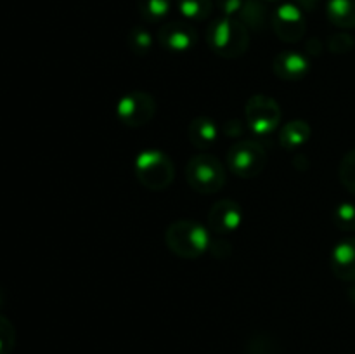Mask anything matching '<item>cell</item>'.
I'll use <instances>...</instances> for the list:
<instances>
[{
	"label": "cell",
	"instance_id": "cb8c5ba5",
	"mask_svg": "<svg viewBox=\"0 0 355 354\" xmlns=\"http://www.w3.org/2000/svg\"><path fill=\"white\" fill-rule=\"evenodd\" d=\"M217 7L220 9L222 16L225 17H238L245 0H215Z\"/></svg>",
	"mask_w": 355,
	"mask_h": 354
},
{
	"label": "cell",
	"instance_id": "2e32d148",
	"mask_svg": "<svg viewBox=\"0 0 355 354\" xmlns=\"http://www.w3.org/2000/svg\"><path fill=\"white\" fill-rule=\"evenodd\" d=\"M238 19L245 24L246 28L260 30L266 26L267 9L260 0H245L241 10L238 14Z\"/></svg>",
	"mask_w": 355,
	"mask_h": 354
},
{
	"label": "cell",
	"instance_id": "603a6c76",
	"mask_svg": "<svg viewBox=\"0 0 355 354\" xmlns=\"http://www.w3.org/2000/svg\"><path fill=\"white\" fill-rule=\"evenodd\" d=\"M328 45H329V51H333L335 54H345V52H349L350 49L354 47V40L350 35L338 33L329 37Z\"/></svg>",
	"mask_w": 355,
	"mask_h": 354
},
{
	"label": "cell",
	"instance_id": "44dd1931",
	"mask_svg": "<svg viewBox=\"0 0 355 354\" xmlns=\"http://www.w3.org/2000/svg\"><path fill=\"white\" fill-rule=\"evenodd\" d=\"M338 176L343 186H345L350 193H355V148L350 149V151L343 156L342 163H340Z\"/></svg>",
	"mask_w": 355,
	"mask_h": 354
},
{
	"label": "cell",
	"instance_id": "9c48e42d",
	"mask_svg": "<svg viewBox=\"0 0 355 354\" xmlns=\"http://www.w3.org/2000/svg\"><path fill=\"white\" fill-rule=\"evenodd\" d=\"M196 30L186 21H170V23L163 24L158 31L159 45L173 54L191 51L196 45Z\"/></svg>",
	"mask_w": 355,
	"mask_h": 354
},
{
	"label": "cell",
	"instance_id": "ac0fdd59",
	"mask_svg": "<svg viewBox=\"0 0 355 354\" xmlns=\"http://www.w3.org/2000/svg\"><path fill=\"white\" fill-rule=\"evenodd\" d=\"M172 0H137V10L142 19L149 23H158L165 19L170 12Z\"/></svg>",
	"mask_w": 355,
	"mask_h": 354
},
{
	"label": "cell",
	"instance_id": "83f0119b",
	"mask_svg": "<svg viewBox=\"0 0 355 354\" xmlns=\"http://www.w3.org/2000/svg\"><path fill=\"white\" fill-rule=\"evenodd\" d=\"M267 2H272V0H267Z\"/></svg>",
	"mask_w": 355,
	"mask_h": 354
},
{
	"label": "cell",
	"instance_id": "4316f807",
	"mask_svg": "<svg viewBox=\"0 0 355 354\" xmlns=\"http://www.w3.org/2000/svg\"><path fill=\"white\" fill-rule=\"evenodd\" d=\"M350 298H352V302L355 304V287L350 290Z\"/></svg>",
	"mask_w": 355,
	"mask_h": 354
},
{
	"label": "cell",
	"instance_id": "484cf974",
	"mask_svg": "<svg viewBox=\"0 0 355 354\" xmlns=\"http://www.w3.org/2000/svg\"><path fill=\"white\" fill-rule=\"evenodd\" d=\"M3 302H6V294H3V290L0 288V307L3 305Z\"/></svg>",
	"mask_w": 355,
	"mask_h": 354
},
{
	"label": "cell",
	"instance_id": "ba28073f",
	"mask_svg": "<svg viewBox=\"0 0 355 354\" xmlns=\"http://www.w3.org/2000/svg\"><path fill=\"white\" fill-rule=\"evenodd\" d=\"M272 28L283 42L297 44L307 30L304 10L297 3H281L272 16Z\"/></svg>",
	"mask_w": 355,
	"mask_h": 354
},
{
	"label": "cell",
	"instance_id": "7a4b0ae2",
	"mask_svg": "<svg viewBox=\"0 0 355 354\" xmlns=\"http://www.w3.org/2000/svg\"><path fill=\"white\" fill-rule=\"evenodd\" d=\"M207 40L211 51L225 59H236L250 45L248 28L238 17H218L208 26Z\"/></svg>",
	"mask_w": 355,
	"mask_h": 354
},
{
	"label": "cell",
	"instance_id": "277c9868",
	"mask_svg": "<svg viewBox=\"0 0 355 354\" xmlns=\"http://www.w3.org/2000/svg\"><path fill=\"white\" fill-rule=\"evenodd\" d=\"M186 177L194 191L203 194H214L227 183L224 165L208 153H198L187 162Z\"/></svg>",
	"mask_w": 355,
	"mask_h": 354
},
{
	"label": "cell",
	"instance_id": "9a60e30c",
	"mask_svg": "<svg viewBox=\"0 0 355 354\" xmlns=\"http://www.w3.org/2000/svg\"><path fill=\"white\" fill-rule=\"evenodd\" d=\"M328 19L338 28H355V0H328Z\"/></svg>",
	"mask_w": 355,
	"mask_h": 354
},
{
	"label": "cell",
	"instance_id": "7c38bea8",
	"mask_svg": "<svg viewBox=\"0 0 355 354\" xmlns=\"http://www.w3.org/2000/svg\"><path fill=\"white\" fill-rule=\"evenodd\" d=\"M331 271L338 280L355 281V238H345L331 252Z\"/></svg>",
	"mask_w": 355,
	"mask_h": 354
},
{
	"label": "cell",
	"instance_id": "6da1fadb",
	"mask_svg": "<svg viewBox=\"0 0 355 354\" xmlns=\"http://www.w3.org/2000/svg\"><path fill=\"white\" fill-rule=\"evenodd\" d=\"M166 246L182 259H198L211 245L210 231L191 219H179L166 228Z\"/></svg>",
	"mask_w": 355,
	"mask_h": 354
},
{
	"label": "cell",
	"instance_id": "4fadbf2b",
	"mask_svg": "<svg viewBox=\"0 0 355 354\" xmlns=\"http://www.w3.org/2000/svg\"><path fill=\"white\" fill-rule=\"evenodd\" d=\"M189 139L198 149H208L218 139V125L208 117H198L189 124Z\"/></svg>",
	"mask_w": 355,
	"mask_h": 354
},
{
	"label": "cell",
	"instance_id": "7402d4cb",
	"mask_svg": "<svg viewBox=\"0 0 355 354\" xmlns=\"http://www.w3.org/2000/svg\"><path fill=\"white\" fill-rule=\"evenodd\" d=\"M16 346V328L12 323L0 314V354H10Z\"/></svg>",
	"mask_w": 355,
	"mask_h": 354
},
{
	"label": "cell",
	"instance_id": "e0dca14e",
	"mask_svg": "<svg viewBox=\"0 0 355 354\" xmlns=\"http://www.w3.org/2000/svg\"><path fill=\"white\" fill-rule=\"evenodd\" d=\"M177 7L186 19L203 21L210 17L214 0H177Z\"/></svg>",
	"mask_w": 355,
	"mask_h": 354
},
{
	"label": "cell",
	"instance_id": "3957f363",
	"mask_svg": "<svg viewBox=\"0 0 355 354\" xmlns=\"http://www.w3.org/2000/svg\"><path fill=\"white\" fill-rule=\"evenodd\" d=\"M135 177L151 191H163L173 183L175 167L166 153L159 149H144L135 158Z\"/></svg>",
	"mask_w": 355,
	"mask_h": 354
},
{
	"label": "cell",
	"instance_id": "8fae6325",
	"mask_svg": "<svg viewBox=\"0 0 355 354\" xmlns=\"http://www.w3.org/2000/svg\"><path fill=\"white\" fill-rule=\"evenodd\" d=\"M272 68L274 73H276L281 80L298 82V80H302L309 73L311 62H309L307 56L302 54V52L283 51L274 58Z\"/></svg>",
	"mask_w": 355,
	"mask_h": 354
},
{
	"label": "cell",
	"instance_id": "52a82bcc",
	"mask_svg": "<svg viewBox=\"0 0 355 354\" xmlns=\"http://www.w3.org/2000/svg\"><path fill=\"white\" fill-rule=\"evenodd\" d=\"M155 97L144 90H134V92L125 94L116 104L118 120L130 128H137L149 124L155 118Z\"/></svg>",
	"mask_w": 355,
	"mask_h": 354
},
{
	"label": "cell",
	"instance_id": "5bb4252c",
	"mask_svg": "<svg viewBox=\"0 0 355 354\" xmlns=\"http://www.w3.org/2000/svg\"><path fill=\"white\" fill-rule=\"evenodd\" d=\"M311 125L305 120H291L281 128L279 144L288 151L300 149L311 139Z\"/></svg>",
	"mask_w": 355,
	"mask_h": 354
},
{
	"label": "cell",
	"instance_id": "d6986e66",
	"mask_svg": "<svg viewBox=\"0 0 355 354\" xmlns=\"http://www.w3.org/2000/svg\"><path fill=\"white\" fill-rule=\"evenodd\" d=\"M128 47H130V51L134 52V54H148L153 47L151 33L142 26L132 28V31L128 33Z\"/></svg>",
	"mask_w": 355,
	"mask_h": 354
},
{
	"label": "cell",
	"instance_id": "5b68a950",
	"mask_svg": "<svg viewBox=\"0 0 355 354\" xmlns=\"http://www.w3.org/2000/svg\"><path fill=\"white\" fill-rule=\"evenodd\" d=\"M246 127L257 137H269L276 132L281 121V108L276 99L266 94L250 97L245 110Z\"/></svg>",
	"mask_w": 355,
	"mask_h": 354
},
{
	"label": "cell",
	"instance_id": "d4e9b609",
	"mask_svg": "<svg viewBox=\"0 0 355 354\" xmlns=\"http://www.w3.org/2000/svg\"><path fill=\"white\" fill-rule=\"evenodd\" d=\"M243 132H245V125H243L241 120H229L224 125V134L229 135V137H239Z\"/></svg>",
	"mask_w": 355,
	"mask_h": 354
},
{
	"label": "cell",
	"instance_id": "ffe728a7",
	"mask_svg": "<svg viewBox=\"0 0 355 354\" xmlns=\"http://www.w3.org/2000/svg\"><path fill=\"white\" fill-rule=\"evenodd\" d=\"M333 222L342 231H355V205L350 201H343L333 210Z\"/></svg>",
	"mask_w": 355,
	"mask_h": 354
},
{
	"label": "cell",
	"instance_id": "30bf717a",
	"mask_svg": "<svg viewBox=\"0 0 355 354\" xmlns=\"http://www.w3.org/2000/svg\"><path fill=\"white\" fill-rule=\"evenodd\" d=\"M243 222V208L234 200H220L208 212V228L217 235H231Z\"/></svg>",
	"mask_w": 355,
	"mask_h": 354
},
{
	"label": "cell",
	"instance_id": "8992f818",
	"mask_svg": "<svg viewBox=\"0 0 355 354\" xmlns=\"http://www.w3.org/2000/svg\"><path fill=\"white\" fill-rule=\"evenodd\" d=\"M267 163V153L262 144L252 139H241L234 142L227 151V165L232 174L243 179L257 177Z\"/></svg>",
	"mask_w": 355,
	"mask_h": 354
}]
</instances>
